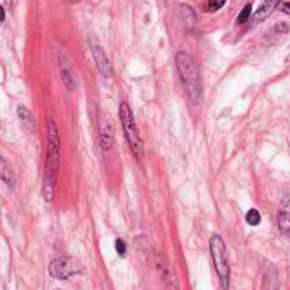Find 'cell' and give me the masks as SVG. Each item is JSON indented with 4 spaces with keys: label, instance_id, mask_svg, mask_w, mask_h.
<instances>
[{
    "label": "cell",
    "instance_id": "obj_1",
    "mask_svg": "<svg viewBox=\"0 0 290 290\" xmlns=\"http://www.w3.org/2000/svg\"><path fill=\"white\" fill-rule=\"evenodd\" d=\"M48 133H47V161H45V178H43V196L47 201L53 200L55 194L56 176L60 169V133L56 128L55 120L49 116L48 121Z\"/></svg>",
    "mask_w": 290,
    "mask_h": 290
},
{
    "label": "cell",
    "instance_id": "obj_2",
    "mask_svg": "<svg viewBox=\"0 0 290 290\" xmlns=\"http://www.w3.org/2000/svg\"><path fill=\"white\" fill-rule=\"evenodd\" d=\"M176 69L181 77V80L188 87V96L193 104L201 101V86H200V70L193 56L186 51H179L176 55Z\"/></svg>",
    "mask_w": 290,
    "mask_h": 290
},
{
    "label": "cell",
    "instance_id": "obj_3",
    "mask_svg": "<svg viewBox=\"0 0 290 290\" xmlns=\"http://www.w3.org/2000/svg\"><path fill=\"white\" fill-rule=\"evenodd\" d=\"M120 120H121L125 139H126V142H128L130 148H132V152L135 154L137 159H142L144 157V140L139 132V126H137L132 108H130L126 102H121V106H120Z\"/></svg>",
    "mask_w": 290,
    "mask_h": 290
},
{
    "label": "cell",
    "instance_id": "obj_4",
    "mask_svg": "<svg viewBox=\"0 0 290 290\" xmlns=\"http://www.w3.org/2000/svg\"><path fill=\"white\" fill-rule=\"evenodd\" d=\"M210 254H212V260H214L217 277L220 280V287L227 290L229 282H231V268H229V261H227L225 242L218 234H214L210 238Z\"/></svg>",
    "mask_w": 290,
    "mask_h": 290
},
{
    "label": "cell",
    "instance_id": "obj_5",
    "mask_svg": "<svg viewBox=\"0 0 290 290\" xmlns=\"http://www.w3.org/2000/svg\"><path fill=\"white\" fill-rule=\"evenodd\" d=\"M48 273L56 280H69L73 275L82 273V265L72 256H58L49 263Z\"/></svg>",
    "mask_w": 290,
    "mask_h": 290
},
{
    "label": "cell",
    "instance_id": "obj_6",
    "mask_svg": "<svg viewBox=\"0 0 290 290\" xmlns=\"http://www.w3.org/2000/svg\"><path fill=\"white\" fill-rule=\"evenodd\" d=\"M99 145L104 152L111 150L113 142H115V133H113V123L109 116L102 115L99 118Z\"/></svg>",
    "mask_w": 290,
    "mask_h": 290
},
{
    "label": "cell",
    "instance_id": "obj_7",
    "mask_svg": "<svg viewBox=\"0 0 290 290\" xmlns=\"http://www.w3.org/2000/svg\"><path fill=\"white\" fill-rule=\"evenodd\" d=\"M91 51H93V58H94V62H96L99 73H101L102 77H111L113 69H111V63H109L108 56H106L104 49L101 47H93Z\"/></svg>",
    "mask_w": 290,
    "mask_h": 290
},
{
    "label": "cell",
    "instance_id": "obj_8",
    "mask_svg": "<svg viewBox=\"0 0 290 290\" xmlns=\"http://www.w3.org/2000/svg\"><path fill=\"white\" fill-rule=\"evenodd\" d=\"M277 224L278 229L282 232H290V193L285 194L282 198L280 203V210H278V217H277Z\"/></svg>",
    "mask_w": 290,
    "mask_h": 290
},
{
    "label": "cell",
    "instance_id": "obj_9",
    "mask_svg": "<svg viewBox=\"0 0 290 290\" xmlns=\"http://www.w3.org/2000/svg\"><path fill=\"white\" fill-rule=\"evenodd\" d=\"M60 72H62V80L65 84V87L69 91H75L77 89V77L73 73L72 67L69 65V62H60Z\"/></svg>",
    "mask_w": 290,
    "mask_h": 290
},
{
    "label": "cell",
    "instance_id": "obj_10",
    "mask_svg": "<svg viewBox=\"0 0 290 290\" xmlns=\"http://www.w3.org/2000/svg\"><path fill=\"white\" fill-rule=\"evenodd\" d=\"M278 5H280V0H263L260 9L254 12V23H261V21H265L268 16H271V12H273Z\"/></svg>",
    "mask_w": 290,
    "mask_h": 290
},
{
    "label": "cell",
    "instance_id": "obj_11",
    "mask_svg": "<svg viewBox=\"0 0 290 290\" xmlns=\"http://www.w3.org/2000/svg\"><path fill=\"white\" fill-rule=\"evenodd\" d=\"M0 181H3L7 186L16 185V172H14L12 166L0 155Z\"/></svg>",
    "mask_w": 290,
    "mask_h": 290
},
{
    "label": "cell",
    "instance_id": "obj_12",
    "mask_svg": "<svg viewBox=\"0 0 290 290\" xmlns=\"http://www.w3.org/2000/svg\"><path fill=\"white\" fill-rule=\"evenodd\" d=\"M17 115H19L21 121L24 123V125L27 126L29 130H34V125H36V121H34L33 115H31V111L27 108H24V106H17Z\"/></svg>",
    "mask_w": 290,
    "mask_h": 290
},
{
    "label": "cell",
    "instance_id": "obj_13",
    "mask_svg": "<svg viewBox=\"0 0 290 290\" xmlns=\"http://www.w3.org/2000/svg\"><path fill=\"white\" fill-rule=\"evenodd\" d=\"M246 224L247 225H251V227H256V225H260L261 224V215H260V212L258 210H249L246 214Z\"/></svg>",
    "mask_w": 290,
    "mask_h": 290
},
{
    "label": "cell",
    "instance_id": "obj_14",
    "mask_svg": "<svg viewBox=\"0 0 290 290\" xmlns=\"http://www.w3.org/2000/svg\"><path fill=\"white\" fill-rule=\"evenodd\" d=\"M181 16H183V21H185L186 24H190V26H193L194 21H196V16H194L192 7H188V5H181Z\"/></svg>",
    "mask_w": 290,
    "mask_h": 290
},
{
    "label": "cell",
    "instance_id": "obj_15",
    "mask_svg": "<svg viewBox=\"0 0 290 290\" xmlns=\"http://www.w3.org/2000/svg\"><path fill=\"white\" fill-rule=\"evenodd\" d=\"M251 10H253V5H251V3H246L244 9L241 10V14L238 16V24L247 23V19H249V16H251Z\"/></svg>",
    "mask_w": 290,
    "mask_h": 290
},
{
    "label": "cell",
    "instance_id": "obj_16",
    "mask_svg": "<svg viewBox=\"0 0 290 290\" xmlns=\"http://www.w3.org/2000/svg\"><path fill=\"white\" fill-rule=\"evenodd\" d=\"M115 249H116V253L120 254V256H126V244L123 239H116V242H115Z\"/></svg>",
    "mask_w": 290,
    "mask_h": 290
},
{
    "label": "cell",
    "instance_id": "obj_17",
    "mask_svg": "<svg viewBox=\"0 0 290 290\" xmlns=\"http://www.w3.org/2000/svg\"><path fill=\"white\" fill-rule=\"evenodd\" d=\"M224 3H225V0H208L207 9L208 10H218Z\"/></svg>",
    "mask_w": 290,
    "mask_h": 290
},
{
    "label": "cell",
    "instance_id": "obj_18",
    "mask_svg": "<svg viewBox=\"0 0 290 290\" xmlns=\"http://www.w3.org/2000/svg\"><path fill=\"white\" fill-rule=\"evenodd\" d=\"M280 10H282V12H285V14H289V16H290V2L282 3V5H280Z\"/></svg>",
    "mask_w": 290,
    "mask_h": 290
},
{
    "label": "cell",
    "instance_id": "obj_19",
    "mask_svg": "<svg viewBox=\"0 0 290 290\" xmlns=\"http://www.w3.org/2000/svg\"><path fill=\"white\" fill-rule=\"evenodd\" d=\"M289 27H287V24H278L277 27H275V31H278V33H285Z\"/></svg>",
    "mask_w": 290,
    "mask_h": 290
},
{
    "label": "cell",
    "instance_id": "obj_20",
    "mask_svg": "<svg viewBox=\"0 0 290 290\" xmlns=\"http://www.w3.org/2000/svg\"><path fill=\"white\" fill-rule=\"evenodd\" d=\"M5 21V10H3V7L0 5V23H3Z\"/></svg>",
    "mask_w": 290,
    "mask_h": 290
}]
</instances>
